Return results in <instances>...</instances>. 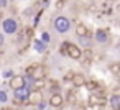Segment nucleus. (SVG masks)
<instances>
[{
    "instance_id": "nucleus-1",
    "label": "nucleus",
    "mask_w": 120,
    "mask_h": 110,
    "mask_svg": "<svg viewBox=\"0 0 120 110\" xmlns=\"http://www.w3.org/2000/svg\"><path fill=\"white\" fill-rule=\"evenodd\" d=\"M53 25H54V30L58 33H61V35H64V33H68L71 30V20L68 17H63V15L56 17L54 22H53Z\"/></svg>"
},
{
    "instance_id": "nucleus-2",
    "label": "nucleus",
    "mask_w": 120,
    "mask_h": 110,
    "mask_svg": "<svg viewBox=\"0 0 120 110\" xmlns=\"http://www.w3.org/2000/svg\"><path fill=\"white\" fill-rule=\"evenodd\" d=\"M2 30H4V33H7V35H15V33L18 31V23H17V20H15V18H5V20L2 22Z\"/></svg>"
},
{
    "instance_id": "nucleus-3",
    "label": "nucleus",
    "mask_w": 120,
    "mask_h": 110,
    "mask_svg": "<svg viewBox=\"0 0 120 110\" xmlns=\"http://www.w3.org/2000/svg\"><path fill=\"white\" fill-rule=\"evenodd\" d=\"M30 92H31L30 85H23V87H20V89H15V90H13V100H18L20 103H22V102H26Z\"/></svg>"
},
{
    "instance_id": "nucleus-4",
    "label": "nucleus",
    "mask_w": 120,
    "mask_h": 110,
    "mask_svg": "<svg viewBox=\"0 0 120 110\" xmlns=\"http://www.w3.org/2000/svg\"><path fill=\"white\" fill-rule=\"evenodd\" d=\"M66 56H69L71 59H76V61H81V56H82V49L72 43H68L66 44Z\"/></svg>"
},
{
    "instance_id": "nucleus-5",
    "label": "nucleus",
    "mask_w": 120,
    "mask_h": 110,
    "mask_svg": "<svg viewBox=\"0 0 120 110\" xmlns=\"http://www.w3.org/2000/svg\"><path fill=\"white\" fill-rule=\"evenodd\" d=\"M30 76L33 79H45L46 77V67L43 64H33L31 71H30Z\"/></svg>"
},
{
    "instance_id": "nucleus-6",
    "label": "nucleus",
    "mask_w": 120,
    "mask_h": 110,
    "mask_svg": "<svg viewBox=\"0 0 120 110\" xmlns=\"http://www.w3.org/2000/svg\"><path fill=\"white\" fill-rule=\"evenodd\" d=\"M64 103V99H63V95L59 94V92H53L51 94V97H49V100H48V105L49 107H53V108H61V105Z\"/></svg>"
},
{
    "instance_id": "nucleus-7",
    "label": "nucleus",
    "mask_w": 120,
    "mask_h": 110,
    "mask_svg": "<svg viewBox=\"0 0 120 110\" xmlns=\"http://www.w3.org/2000/svg\"><path fill=\"white\" fill-rule=\"evenodd\" d=\"M8 85H10V89L12 90H15V89H20V87H23L25 85V77L23 76H12L10 79H8Z\"/></svg>"
},
{
    "instance_id": "nucleus-8",
    "label": "nucleus",
    "mask_w": 120,
    "mask_h": 110,
    "mask_svg": "<svg viewBox=\"0 0 120 110\" xmlns=\"http://www.w3.org/2000/svg\"><path fill=\"white\" fill-rule=\"evenodd\" d=\"M86 76L84 74H72V77H71V84L74 85V87H84V84H86Z\"/></svg>"
},
{
    "instance_id": "nucleus-9",
    "label": "nucleus",
    "mask_w": 120,
    "mask_h": 110,
    "mask_svg": "<svg viewBox=\"0 0 120 110\" xmlns=\"http://www.w3.org/2000/svg\"><path fill=\"white\" fill-rule=\"evenodd\" d=\"M40 100H43L41 90H31V92H30V95H28V99H26V102H28L30 105H36Z\"/></svg>"
},
{
    "instance_id": "nucleus-10",
    "label": "nucleus",
    "mask_w": 120,
    "mask_h": 110,
    "mask_svg": "<svg viewBox=\"0 0 120 110\" xmlns=\"http://www.w3.org/2000/svg\"><path fill=\"white\" fill-rule=\"evenodd\" d=\"M94 38H95V41L97 43H107V40H109V31L107 30H102V28H99L95 33H94Z\"/></svg>"
},
{
    "instance_id": "nucleus-11",
    "label": "nucleus",
    "mask_w": 120,
    "mask_h": 110,
    "mask_svg": "<svg viewBox=\"0 0 120 110\" xmlns=\"http://www.w3.org/2000/svg\"><path fill=\"white\" fill-rule=\"evenodd\" d=\"M109 103H110V108H112V110H120V94H118L117 90L110 95Z\"/></svg>"
},
{
    "instance_id": "nucleus-12",
    "label": "nucleus",
    "mask_w": 120,
    "mask_h": 110,
    "mask_svg": "<svg viewBox=\"0 0 120 110\" xmlns=\"http://www.w3.org/2000/svg\"><path fill=\"white\" fill-rule=\"evenodd\" d=\"M45 87H46V81L45 79H33L31 84H30L31 90H43Z\"/></svg>"
},
{
    "instance_id": "nucleus-13",
    "label": "nucleus",
    "mask_w": 120,
    "mask_h": 110,
    "mask_svg": "<svg viewBox=\"0 0 120 110\" xmlns=\"http://www.w3.org/2000/svg\"><path fill=\"white\" fill-rule=\"evenodd\" d=\"M76 35H77L79 38H86V36L89 35L87 26H86L84 23H77V25H76Z\"/></svg>"
},
{
    "instance_id": "nucleus-14",
    "label": "nucleus",
    "mask_w": 120,
    "mask_h": 110,
    "mask_svg": "<svg viewBox=\"0 0 120 110\" xmlns=\"http://www.w3.org/2000/svg\"><path fill=\"white\" fill-rule=\"evenodd\" d=\"M33 41H35V51L40 53V54H43L46 51V43H43L41 40H33Z\"/></svg>"
},
{
    "instance_id": "nucleus-15",
    "label": "nucleus",
    "mask_w": 120,
    "mask_h": 110,
    "mask_svg": "<svg viewBox=\"0 0 120 110\" xmlns=\"http://www.w3.org/2000/svg\"><path fill=\"white\" fill-rule=\"evenodd\" d=\"M84 85H87L89 87V90H92V92H95L97 89H99V82L94 79V81H86V84Z\"/></svg>"
},
{
    "instance_id": "nucleus-16",
    "label": "nucleus",
    "mask_w": 120,
    "mask_h": 110,
    "mask_svg": "<svg viewBox=\"0 0 120 110\" xmlns=\"http://www.w3.org/2000/svg\"><path fill=\"white\" fill-rule=\"evenodd\" d=\"M110 72H112L113 76H120V64H118V62H113V64L110 66Z\"/></svg>"
},
{
    "instance_id": "nucleus-17",
    "label": "nucleus",
    "mask_w": 120,
    "mask_h": 110,
    "mask_svg": "<svg viewBox=\"0 0 120 110\" xmlns=\"http://www.w3.org/2000/svg\"><path fill=\"white\" fill-rule=\"evenodd\" d=\"M0 102H2V103H7L8 102V94L4 89H0Z\"/></svg>"
},
{
    "instance_id": "nucleus-18",
    "label": "nucleus",
    "mask_w": 120,
    "mask_h": 110,
    "mask_svg": "<svg viewBox=\"0 0 120 110\" xmlns=\"http://www.w3.org/2000/svg\"><path fill=\"white\" fill-rule=\"evenodd\" d=\"M41 41H43V43H49V33L43 31V33H41Z\"/></svg>"
},
{
    "instance_id": "nucleus-19",
    "label": "nucleus",
    "mask_w": 120,
    "mask_h": 110,
    "mask_svg": "<svg viewBox=\"0 0 120 110\" xmlns=\"http://www.w3.org/2000/svg\"><path fill=\"white\" fill-rule=\"evenodd\" d=\"M36 108H38V110H46V102H45V100H40V102L36 103Z\"/></svg>"
},
{
    "instance_id": "nucleus-20",
    "label": "nucleus",
    "mask_w": 120,
    "mask_h": 110,
    "mask_svg": "<svg viewBox=\"0 0 120 110\" xmlns=\"http://www.w3.org/2000/svg\"><path fill=\"white\" fill-rule=\"evenodd\" d=\"M2 76H4V77H7V79H10V77L13 76V72H12L10 69H7V71H4V74H2Z\"/></svg>"
},
{
    "instance_id": "nucleus-21",
    "label": "nucleus",
    "mask_w": 120,
    "mask_h": 110,
    "mask_svg": "<svg viewBox=\"0 0 120 110\" xmlns=\"http://www.w3.org/2000/svg\"><path fill=\"white\" fill-rule=\"evenodd\" d=\"M64 5H66V0H58V4H56V7H58V8H63Z\"/></svg>"
},
{
    "instance_id": "nucleus-22",
    "label": "nucleus",
    "mask_w": 120,
    "mask_h": 110,
    "mask_svg": "<svg viewBox=\"0 0 120 110\" xmlns=\"http://www.w3.org/2000/svg\"><path fill=\"white\" fill-rule=\"evenodd\" d=\"M66 44H68V41H64L63 46H61V54H63V56H66Z\"/></svg>"
},
{
    "instance_id": "nucleus-23",
    "label": "nucleus",
    "mask_w": 120,
    "mask_h": 110,
    "mask_svg": "<svg viewBox=\"0 0 120 110\" xmlns=\"http://www.w3.org/2000/svg\"><path fill=\"white\" fill-rule=\"evenodd\" d=\"M8 5V2H7V0H0V8H5Z\"/></svg>"
},
{
    "instance_id": "nucleus-24",
    "label": "nucleus",
    "mask_w": 120,
    "mask_h": 110,
    "mask_svg": "<svg viewBox=\"0 0 120 110\" xmlns=\"http://www.w3.org/2000/svg\"><path fill=\"white\" fill-rule=\"evenodd\" d=\"M72 74H74V72H68V74L64 76V81H66V82H68V81H71V77H72Z\"/></svg>"
},
{
    "instance_id": "nucleus-25",
    "label": "nucleus",
    "mask_w": 120,
    "mask_h": 110,
    "mask_svg": "<svg viewBox=\"0 0 120 110\" xmlns=\"http://www.w3.org/2000/svg\"><path fill=\"white\" fill-rule=\"evenodd\" d=\"M5 43V36H4V33H0V46H2Z\"/></svg>"
},
{
    "instance_id": "nucleus-26",
    "label": "nucleus",
    "mask_w": 120,
    "mask_h": 110,
    "mask_svg": "<svg viewBox=\"0 0 120 110\" xmlns=\"http://www.w3.org/2000/svg\"><path fill=\"white\" fill-rule=\"evenodd\" d=\"M26 36H28V38H31V36H33V28L26 30Z\"/></svg>"
},
{
    "instance_id": "nucleus-27",
    "label": "nucleus",
    "mask_w": 120,
    "mask_h": 110,
    "mask_svg": "<svg viewBox=\"0 0 120 110\" xmlns=\"http://www.w3.org/2000/svg\"><path fill=\"white\" fill-rule=\"evenodd\" d=\"M7 110H10V108H7Z\"/></svg>"
}]
</instances>
